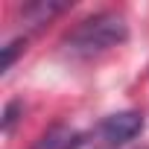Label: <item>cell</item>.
Returning a JSON list of instances; mask_svg holds the SVG:
<instances>
[{
  "instance_id": "6da1fadb",
  "label": "cell",
  "mask_w": 149,
  "mask_h": 149,
  "mask_svg": "<svg viewBox=\"0 0 149 149\" xmlns=\"http://www.w3.org/2000/svg\"><path fill=\"white\" fill-rule=\"evenodd\" d=\"M126 41V21L114 12H100L88 21H82L76 29L67 35V50L73 56H97V53H105L117 44Z\"/></svg>"
},
{
  "instance_id": "7a4b0ae2",
  "label": "cell",
  "mask_w": 149,
  "mask_h": 149,
  "mask_svg": "<svg viewBox=\"0 0 149 149\" xmlns=\"http://www.w3.org/2000/svg\"><path fill=\"white\" fill-rule=\"evenodd\" d=\"M143 132V117L137 111H120V114H111L100 123V137L108 143V146H120V143H129L134 140L137 134Z\"/></svg>"
},
{
  "instance_id": "3957f363",
  "label": "cell",
  "mask_w": 149,
  "mask_h": 149,
  "mask_svg": "<svg viewBox=\"0 0 149 149\" xmlns=\"http://www.w3.org/2000/svg\"><path fill=\"white\" fill-rule=\"evenodd\" d=\"M79 146V134L67 129V126H56L53 132H47L32 149H76Z\"/></svg>"
},
{
  "instance_id": "277c9868",
  "label": "cell",
  "mask_w": 149,
  "mask_h": 149,
  "mask_svg": "<svg viewBox=\"0 0 149 149\" xmlns=\"http://www.w3.org/2000/svg\"><path fill=\"white\" fill-rule=\"evenodd\" d=\"M15 111H18V102H12V105L6 108V114H3V132H6V134L12 132V123H15Z\"/></svg>"
}]
</instances>
